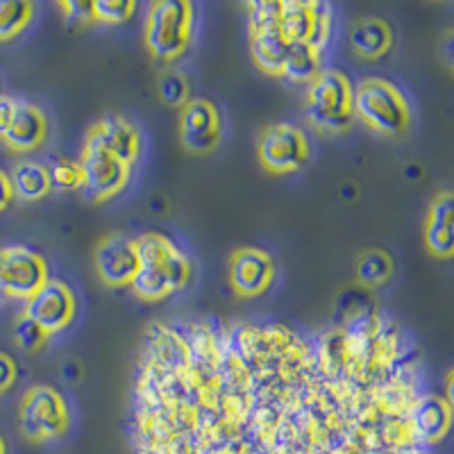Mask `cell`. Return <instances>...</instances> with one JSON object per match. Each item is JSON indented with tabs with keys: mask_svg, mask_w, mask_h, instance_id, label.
Here are the masks:
<instances>
[{
	"mask_svg": "<svg viewBox=\"0 0 454 454\" xmlns=\"http://www.w3.org/2000/svg\"><path fill=\"white\" fill-rule=\"evenodd\" d=\"M139 270L129 284L132 294L144 302L170 298L192 279V262L170 239L157 232L137 237Z\"/></svg>",
	"mask_w": 454,
	"mask_h": 454,
	"instance_id": "1",
	"label": "cell"
},
{
	"mask_svg": "<svg viewBox=\"0 0 454 454\" xmlns=\"http://www.w3.org/2000/svg\"><path fill=\"white\" fill-rule=\"evenodd\" d=\"M193 32V5L189 0H157L145 16L144 36L153 57L173 62L184 55Z\"/></svg>",
	"mask_w": 454,
	"mask_h": 454,
	"instance_id": "4",
	"label": "cell"
},
{
	"mask_svg": "<svg viewBox=\"0 0 454 454\" xmlns=\"http://www.w3.org/2000/svg\"><path fill=\"white\" fill-rule=\"evenodd\" d=\"M80 166L84 173L82 192L93 202L109 200L112 196L123 192L129 182V173H132V166L91 144H84Z\"/></svg>",
	"mask_w": 454,
	"mask_h": 454,
	"instance_id": "11",
	"label": "cell"
},
{
	"mask_svg": "<svg viewBox=\"0 0 454 454\" xmlns=\"http://www.w3.org/2000/svg\"><path fill=\"white\" fill-rule=\"evenodd\" d=\"M450 420H452V404L443 397L427 395L419 400L416 404V413H413V423L416 429L429 443H436L448 434Z\"/></svg>",
	"mask_w": 454,
	"mask_h": 454,
	"instance_id": "19",
	"label": "cell"
},
{
	"mask_svg": "<svg viewBox=\"0 0 454 454\" xmlns=\"http://www.w3.org/2000/svg\"><path fill=\"white\" fill-rule=\"evenodd\" d=\"M223 137V119L216 105L207 98H189L180 107V141L192 155H209Z\"/></svg>",
	"mask_w": 454,
	"mask_h": 454,
	"instance_id": "12",
	"label": "cell"
},
{
	"mask_svg": "<svg viewBox=\"0 0 454 454\" xmlns=\"http://www.w3.org/2000/svg\"><path fill=\"white\" fill-rule=\"evenodd\" d=\"M227 279L239 298H259L273 286V257L266 250L253 246L234 250L227 263Z\"/></svg>",
	"mask_w": 454,
	"mask_h": 454,
	"instance_id": "14",
	"label": "cell"
},
{
	"mask_svg": "<svg viewBox=\"0 0 454 454\" xmlns=\"http://www.w3.org/2000/svg\"><path fill=\"white\" fill-rule=\"evenodd\" d=\"M350 48L356 57L375 62L388 55L395 42L393 27L380 16H359L350 26Z\"/></svg>",
	"mask_w": 454,
	"mask_h": 454,
	"instance_id": "18",
	"label": "cell"
},
{
	"mask_svg": "<svg viewBox=\"0 0 454 454\" xmlns=\"http://www.w3.org/2000/svg\"><path fill=\"white\" fill-rule=\"evenodd\" d=\"M93 266L105 286H112V289L129 286L139 270L137 239L123 232H112L103 237L93 248Z\"/></svg>",
	"mask_w": 454,
	"mask_h": 454,
	"instance_id": "9",
	"label": "cell"
},
{
	"mask_svg": "<svg viewBox=\"0 0 454 454\" xmlns=\"http://www.w3.org/2000/svg\"><path fill=\"white\" fill-rule=\"evenodd\" d=\"M307 119L318 132L339 135L355 121V87L339 68H320L307 87Z\"/></svg>",
	"mask_w": 454,
	"mask_h": 454,
	"instance_id": "2",
	"label": "cell"
},
{
	"mask_svg": "<svg viewBox=\"0 0 454 454\" xmlns=\"http://www.w3.org/2000/svg\"><path fill=\"white\" fill-rule=\"evenodd\" d=\"M14 198L23 202H36L52 192L51 170L39 161H19L10 176Z\"/></svg>",
	"mask_w": 454,
	"mask_h": 454,
	"instance_id": "20",
	"label": "cell"
},
{
	"mask_svg": "<svg viewBox=\"0 0 454 454\" xmlns=\"http://www.w3.org/2000/svg\"><path fill=\"white\" fill-rule=\"evenodd\" d=\"M356 282L366 289H377L384 286L395 273V262L391 254L382 248H368L359 254L355 266Z\"/></svg>",
	"mask_w": 454,
	"mask_h": 454,
	"instance_id": "21",
	"label": "cell"
},
{
	"mask_svg": "<svg viewBox=\"0 0 454 454\" xmlns=\"http://www.w3.org/2000/svg\"><path fill=\"white\" fill-rule=\"evenodd\" d=\"M59 10L64 12V19L73 26H89L96 23L93 16V3H80V0H68V3H59Z\"/></svg>",
	"mask_w": 454,
	"mask_h": 454,
	"instance_id": "28",
	"label": "cell"
},
{
	"mask_svg": "<svg viewBox=\"0 0 454 454\" xmlns=\"http://www.w3.org/2000/svg\"><path fill=\"white\" fill-rule=\"evenodd\" d=\"M0 454H7V445H5V439L0 436Z\"/></svg>",
	"mask_w": 454,
	"mask_h": 454,
	"instance_id": "31",
	"label": "cell"
},
{
	"mask_svg": "<svg viewBox=\"0 0 454 454\" xmlns=\"http://www.w3.org/2000/svg\"><path fill=\"white\" fill-rule=\"evenodd\" d=\"M278 27L291 43H311L320 48L330 39L332 10L320 3H279Z\"/></svg>",
	"mask_w": 454,
	"mask_h": 454,
	"instance_id": "10",
	"label": "cell"
},
{
	"mask_svg": "<svg viewBox=\"0 0 454 454\" xmlns=\"http://www.w3.org/2000/svg\"><path fill=\"white\" fill-rule=\"evenodd\" d=\"M160 100L168 107H182L189 100V82L182 71H164L157 80Z\"/></svg>",
	"mask_w": 454,
	"mask_h": 454,
	"instance_id": "24",
	"label": "cell"
},
{
	"mask_svg": "<svg viewBox=\"0 0 454 454\" xmlns=\"http://www.w3.org/2000/svg\"><path fill=\"white\" fill-rule=\"evenodd\" d=\"M48 137V119L42 107L35 103L16 98L14 112L7 123L5 132L0 135V141L12 150V153H32L42 148Z\"/></svg>",
	"mask_w": 454,
	"mask_h": 454,
	"instance_id": "16",
	"label": "cell"
},
{
	"mask_svg": "<svg viewBox=\"0 0 454 454\" xmlns=\"http://www.w3.org/2000/svg\"><path fill=\"white\" fill-rule=\"evenodd\" d=\"M355 116L372 132L404 137L411 125V105L397 84L384 78H364L355 87Z\"/></svg>",
	"mask_w": 454,
	"mask_h": 454,
	"instance_id": "3",
	"label": "cell"
},
{
	"mask_svg": "<svg viewBox=\"0 0 454 454\" xmlns=\"http://www.w3.org/2000/svg\"><path fill=\"white\" fill-rule=\"evenodd\" d=\"M14 189H12L10 176H7L5 170H0V212H5L7 207L14 202Z\"/></svg>",
	"mask_w": 454,
	"mask_h": 454,
	"instance_id": "30",
	"label": "cell"
},
{
	"mask_svg": "<svg viewBox=\"0 0 454 454\" xmlns=\"http://www.w3.org/2000/svg\"><path fill=\"white\" fill-rule=\"evenodd\" d=\"M425 248L439 259H450L454 253V196L443 189L434 196L423 225Z\"/></svg>",
	"mask_w": 454,
	"mask_h": 454,
	"instance_id": "17",
	"label": "cell"
},
{
	"mask_svg": "<svg viewBox=\"0 0 454 454\" xmlns=\"http://www.w3.org/2000/svg\"><path fill=\"white\" fill-rule=\"evenodd\" d=\"M35 3L27 0H0V42L21 35L35 19Z\"/></svg>",
	"mask_w": 454,
	"mask_h": 454,
	"instance_id": "23",
	"label": "cell"
},
{
	"mask_svg": "<svg viewBox=\"0 0 454 454\" xmlns=\"http://www.w3.org/2000/svg\"><path fill=\"white\" fill-rule=\"evenodd\" d=\"M26 311L48 336L64 332L78 314V298L62 279H48L26 302Z\"/></svg>",
	"mask_w": 454,
	"mask_h": 454,
	"instance_id": "13",
	"label": "cell"
},
{
	"mask_svg": "<svg viewBox=\"0 0 454 454\" xmlns=\"http://www.w3.org/2000/svg\"><path fill=\"white\" fill-rule=\"evenodd\" d=\"M84 144L98 145L105 153L114 155L116 160L125 164H135L141 155V135L135 123L119 116V114H109L103 116L89 128L87 141Z\"/></svg>",
	"mask_w": 454,
	"mask_h": 454,
	"instance_id": "15",
	"label": "cell"
},
{
	"mask_svg": "<svg viewBox=\"0 0 454 454\" xmlns=\"http://www.w3.org/2000/svg\"><path fill=\"white\" fill-rule=\"evenodd\" d=\"M71 425V411L59 391L46 384L27 388L19 404V427L32 443L62 439Z\"/></svg>",
	"mask_w": 454,
	"mask_h": 454,
	"instance_id": "5",
	"label": "cell"
},
{
	"mask_svg": "<svg viewBox=\"0 0 454 454\" xmlns=\"http://www.w3.org/2000/svg\"><path fill=\"white\" fill-rule=\"evenodd\" d=\"M137 12L135 0H96L93 3V16L96 21L119 26V23L129 21Z\"/></svg>",
	"mask_w": 454,
	"mask_h": 454,
	"instance_id": "27",
	"label": "cell"
},
{
	"mask_svg": "<svg viewBox=\"0 0 454 454\" xmlns=\"http://www.w3.org/2000/svg\"><path fill=\"white\" fill-rule=\"evenodd\" d=\"M16 377H19V368L16 362L7 352H0V395L10 391L14 387Z\"/></svg>",
	"mask_w": 454,
	"mask_h": 454,
	"instance_id": "29",
	"label": "cell"
},
{
	"mask_svg": "<svg viewBox=\"0 0 454 454\" xmlns=\"http://www.w3.org/2000/svg\"><path fill=\"white\" fill-rule=\"evenodd\" d=\"M320 73V48L311 43H291L284 59L282 75L291 82H307Z\"/></svg>",
	"mask_w": 454,
	"mask_h": 454,
	"instance_id": "22",
	"label": "cell"
},
{
	"mask_svg": "<svg viewBox=\"0 0 454 454\" xmlns=\"http://www.w3.org/2000/svg\"><path fill=\"white\" fill-rule=\"evenodd\" d=\"M250 16V51L253 59L269 75H282L284 59L289 52V42L278 27L279 3H254L248 5Z\"/></svg>",
	"mask_w": 454,
	"mask_h": 454,
	"instance_id": "8",
	"label": "cell"
},
{
	"mask_svg": "<svg viewBox=\"0 0 454 454\" xmlns=\"http://www.w3.org/2000/svg\"><path fill=\"white\" fill-rule=\"evenodd\" d=\"M51 170V184L52 189L57 192H82L84 186V173L80 161H71V160H62L57 161Z\"/></svg>",
	"mask_w": 454,
	"mask_h": 454,
	"instance_id": "25",
	"label": "cell"
},
{
	"mask_svg": "<svg viewBox=\"0 0 454 454\" xmlns=\"http://www.w3.org/2000/svg\"><path fill=\"white\" fill-rule=\"evenodd\" d=\"M14 339L16 343L21 346V350L39 352L43 346H46V340L51 339V336H48L42 327L36 325L35 320H32L26 311H21L14 323Z\"/></svg>",
	"mask_w": 454,
	"mask_h": 454,
	"instance_id": "26",
	"label": "cell"
},
{
	"mask_svg": "<svg viewBox=\"0 0 454 454\" xmlns=\"http://www.w3.org/2000/svg\"><path fill=\"white\" fill-rule=\"evenodd\" d=\"M48 279V263L36 250L26 246L0 248V294L27 302Z\"/></svg>",
	"mask_w": 454,
	"mask_h": 454,
	"instance_id": "7",
	"label": "cell"
},
{
	"mask_svg": "<svg viewBox=\"0 0 454 454\" xmlns=\"http://www.w3.org/2000/svg\"><path fill=\"white\" fill-rule=\"evenodd\" d=\"M257 157L263 170L273 176L295 173L309 160V141L291 123H270L259 132Z\"/></svg>",
	"mask_w": 454,
	"mask_h": 454,
	"instance_id": "6",
	"label": "cell"
}]
</instances>
